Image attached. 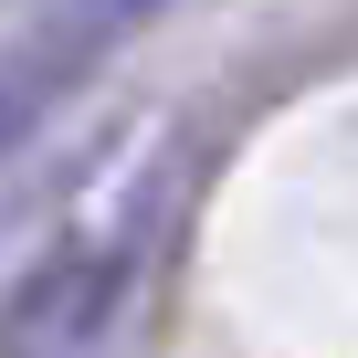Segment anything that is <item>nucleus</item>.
I'll return each mask as SVG.
<instances>
[{
	"instance_id": "obj_2",
	"label": "nucleus",
	"mask_w": 358,
	"mask_h": 358,
	"mask_svg": "<svg viewBox=\"0 0 358 358\" xmlns=\"http://www.w3.org/2000/svg\"><path fill=\"white\" fill-rule=\"evenodd\" d=\"M158 11H169V0H43V11L0 43V169H11Z\"/></svg>"
},
{
	"instance_id": "obj_1",
	"label": "nucleus",
	"mask_w": 358,
	"mask_h": 358,
	"mask_svg": "<svg viewBox=\"0 0 358 358\" xmlns=\"http://www.w3.org/2000/svg\"><path fill=\"white\" fill-rule=\"evenodd\" d=\"M137 243H148V190L116 211V222H85V232H53L11 295H0V358H85L137 274Z\"/></svg>"
}]
</instances>
